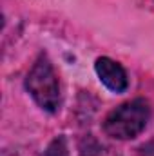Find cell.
Segmentation results:
<instances>
[{"mask_svg": "<svg viewBox=\"0 0 154 156\" xmlns=\"http://www.w3.org/2000/svg\"><path fill=\"white\" fill-rule=\"evenodd\" d=\"M151 120V105L143 98L120 104L103 120V133L114 140H134Z\"/></svg>", "mask_w": 154, "mask_h": 156, "instance_id": "7a4b0ae2", "label": "cell"}, {"mask_svg": "<svg viewBox=\"0 0 154 156\" xmlns=\"http://www.w3.org/2000/svg\"><path fill=\"white\" fill-rule=\"evenodd\" d=\"M94 73L98 80L116 94H121L129 89V76L127 71L123 69V66L120 62H116L109 56H100L94 62Z\"/></svg>", "mask_w": 154, "mask_h": 156, "instance_id": "3957f363", "label": "cell"}, {"mask_svg": "<svg viewBox=\"0 0 154 156\" xmlns=\"http://www.w3.org/2000/svg\"><path fill=\"white\" fill-rule=\"evenodd\" d=\"M40 156H69V145H67V138L64 134L54 136L47 147L44 149V153Z\"/></svg>", "mask_w": 154, "mask_h": 156, "instance_id": "277c9868", "label": "cell"}, {"mask_svg": "<svg viewBox=\"0 0 154 156\" xmlns=\"http://www.w3.org/2000/svg\"><path fill=\"white\" fill-rule=\"evenodd\" d=\"M24 87L42 111L53 115L60 109L62 104L60 80L53 67V62L45 53H40L38 58L33 62L29 73L26 75Z\"/></svg>", "mask_w": 154, "mask_h": 156, "instance_id": "6da1fadb", "label": "cell"}]
</instances>
